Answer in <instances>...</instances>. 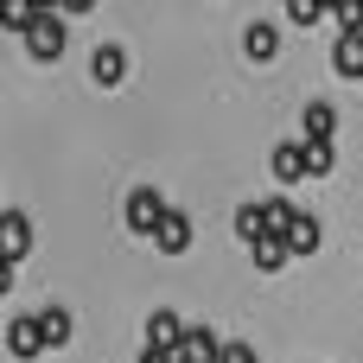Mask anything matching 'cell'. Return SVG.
Returning <instances> with one entry per match:
<instances>
[{"label":"cell","mask_w":363,"mask_h":363,"mask_svg":"<svg viewBox=\"0 0 363 363\" xmlns=\"http://www.w3.org/2000/svg\"><path fill=\"white\" fill-rule=\"evenodd\" d=\"M19 38H26V57H32V64H57L64 45H70V26H64V13H38Z\"/></svg>","instance_id":"1"},{"label":"cell","mask_w":363,"mask_h":363,"mask_svg":"<svg viewBox=\"0 0 363 363\" xmlns=\"http://www.w3.org/2000/svg\"><path fill=\"white\" fill-rule=\"evenodd\" d=\"M281 236H287V255H319V242H325V230H319V217L313 211H287V223H281Z\"/></svg>","instance_id":"2"},{"label":"cell","mask_w":363,"mask_h":363,"mask_svg":"<svg viewBox=\"0 0 363 363\" xmlns=\"http://www.w3.org/2000/svg\"><path fill=\"white\" fill-rule=\"evenodd\" d=\"M242 57H249V64H274V57H281V26H274V19L242 26Z\"/></svg>","instance_id":"3"},{"label":"cell","mask_w":363,"mask_h":363,"mask_svg":"<svg viewBox=\"0 0 363 363\" xmlns=\"http://www.w3.org/2000/svg\"><path fill=\"white\" fill-rule=\"evenodd\" d=\"M160 217H166L160 191H153V185H134V191H128V230H134V236H153Z\"/></svg>","instance_id":"4"},{"label":"cell","mask_w":363,"mask_h":363,"mask_svg":"<svg viewBox=\"0 0 363 363\" xmlns=\"http://www.w3.org/2000/svg\"><path fill=\"white\" fill-rule=\"evenodd\" d=\"M0 255L6 262H26L32 255V217L26 211H0Z\"/></svg>","instance_id":"5"},{"label":"cell","mask_w":363,"mask_h":363,"mask_svg":"<svg viewBox=\"0 0 363 363\" xmlns=\"http://www.w3.org/2000/svg\"><path fill=\"white\" fill-rule=\"evenodd\" d=\"M217 351H223V338H217L211 325H185V338H179L172 363H217Z\"/></svg>","instance_id":"6"},{"label":"cell","mask_w":363,"mask_h":363,"mask_svg":"<svg viewBox=\"0 0 363 363\" xmlns=\"http://www.w3.org/2000/svg\"><path fill=\"white\" fill-rule=\"evenodd\" d=\"M153 249H160V255H185V249H191V217H185V211H166V217L153 223Z\"/></svg>","instance_id":"7"},{"label":"cell","mask_w":363,"mask_h":363,"mask_svg":"<svg viewBox=\"0 0 363 363\" xmlns=\"http://www.w3.org/2000/svg\"><path fill=\"white\" fill-rule=\"evenodd\" d=\"M89 77H96L102 89H121V83H128V51H121V45H96Z\"/></svg>","instance_id":"8"},{"label":"cell","mask_w":363,"mask_h":363,"mask_svg":"<svg viewBox=\"0 0 363 363\" xmlns=\"http://www.w3.org/2000/svg\"><path fill=\"white\" fill-rule=\"evenodd\" d=\"M268 166H274V179H281V185H300V179H313V166H306V140H281Z\"/></svg>","instance_id":"9"},{"label":"cell","mask_w":363,"mask_h":363,"mask_svg":"<svg viewBox=\"0 0 363 363\" xmlns=\"http://www.w3.org/2000/svg\"><path fill=\"white\" fill-rule=\"evenodd\" d=\"M179 338H185V319H179L172 306H160V313L147 319V345H153V351H179Z\"/></svg>","instance_id":"10"},{"label":"cell","mask_w":363,"mask_h":363,"mask_svg":"<svg viewBox=\"0 0 363 363\" xmlns=\"http://www.w3.org/2000/svg\"><path fill=\"white\" fill-rule=\"evenodd\" d=\"M6 351H13V357H19V363H32V357H38V351H45V338H38V319H32V313L6 325Z\"/></svg>","instance_id":"11"},{"label":"cell","mask_w":363,"mask_h":363,"mask_svg":"<svg viewBox=\"0 0 363 363\" xmlns=\"http://www.w3.org/2000/svg\"><path fill=\"white\" fill-rule=\"evenodd\" d=\"M332 70L363 83V32H338V45H332Z\"/></svg>","instance_id":"12"},{"label":"cell","mask_w":363,"mask_h":363,"mask_svg":"<svg viewBox=\"0 0 363 363\" xmlns=\"http://www.w3.org/2000/svg\"><path fill=\"white\" fill-rule=\"evenodd\" d=\"M249 255H255V268H262V274H281V268H287V236H281V230H268V236H255V242H249Z\"/></svg>","instance_id":"13"},{"label":"cell","mask_w":363,"mask_h":363,"mask_svg":"<svg viewBox=\"0 0 363 363\" xmlns=\"http://www.w3.org/2000/svg\"><path fill=\"white\" fill-rule=\"evenodd\" d=\"M70 332H77V319H70L64 306H45V313H38V338H45V351H64Z\"/></svg>","instance_id":"14"},{"label":"cell","mask_w":363,"mask_h":363,"mask_svg":"<svg viewBox=\"0 0 363 363\" xmlns=\"http://www.w3.org/2000/svg\"><path fill=\"white\" fill-rule=\"evenodd\" d=\"M332 134H338V108H332V102H306L300 140H332Z\"/></svg>","instance_id":"15"},{"label":"cell","mask_w":363,"mask_h":363,"mask_svg":"<svg viewBox=\"0 0 363 363\" xmlns=\"http://www.w3.org/2000/svg\"><path fill=\"white\" fill-rule=\"evenodd\" d=\"M274 223H268V204H236V236L242 242H255V236H268Z\"/></svg>","instance_id":"16"},{"label":"cell","mask_w":363,"mask_h":363,"mask_svg":"<svg viewBox=\"0 0 363 363\" xmlns=\"http://www.w3.org/2000/svg\"><path fill=\"white\" fill-rule=\"evenodd\" d=\"M38 13H45L38 0H0V26H6V32H26Z\"/></svg>","instance_id":"17"},{"label":"cell","mask_w":363,"mask_h":363,"mask_svg":"<svg viewBox=\"0 0 363 363\" xmlns=\"http://www.w3.org/2000/svg\"><path fill=\"white\" fill-rule=\"evenodd\" d=\"M332 19L338 32H363V0H332Z\"/></svg>","instance_id":"18"},{"label":"cell","mask_w":363,"mask_h":363,"mask_svg":"<svg viewBox=\"0 0 363 363\" xmlns=\"http://www.w3.org/2000/svg\"><path fill=\"white\" fill-rule=\"evenodd\" d=\"M287 19L294 26H319L325 19V0H287Z\"/></svg>","instance_id":"19"},{"label":"cell","mask_w":363,"mask_h":363,"mask_svg":"<svg viewBox=\"0 0 363 363\" xmlns=\"http://www.w3.org/2000/svg\"><path fill=\"white\" fill-rule=\"evenodd\" d=\"M217 363H262V357H255V345H242V338H236V345H223V351H217Z\"/></svg>","instance_id":"20"},{"label":"cell","mask_w":363,"mask_h":363,"mask_svg":"<svg viewBox=\"0 0 363 363\" xmlns=\"http://www.w3.org/2000/svg\"><path fill=\"white\" fill-rule=\"evenodd\" d=\"M13 268H19V262H6V255H0V294H13Z\"/></svg>","instance_id":"21"},{"label":"cell","mask_w":363,"mask_h":363,"mask_svg":"<svg viewBox=\"0 0 363 363\" xmlns=\"http://www.w3.org/2000/svg\"><path fill=\"white\" fill-rule=\"evenodd\" d=\"M89 6H96V0H57V13H64V19H70V13H89Z\"/></svg>","instance_id":"22"},{"label":"cell","mask_w":363,"mask_h":363,"mask_svg":"<svg viewBox=\"0 0 363 363\" xmlns=\"http://www.w3.org/2000/svg\"><path fill=\"white\" fill-rule=\"evenodd\" d=\"M140 363H172V351H153V345H147V351H140Z\"/></svg>","instance_id":"23"},{"label":"cell","mask_w":363,"mask_h":363,"mask_svg":"<svg viewBox=\"0 0 363 363\" xmlns=\"http://www.w3.org/2000/svg\"><path fill=\"white\" fill-rule=\"evenodd\" d=\"M325 13H332V0H325Z\"/></svg>","instance_id":"24"},{"label":"cell","mask_w":363,"mask_h":363,"mask_svg":"<svg viewBox=\"0 0 363 363\" xmlns=\"http://www.w3.org/2000/svg\"><path fill=\"white\" fill-rule=\"evenodd\" d=\"M0 32H6V26H0Z\"/></svg>","instance_id":"25"}]
</instances>
